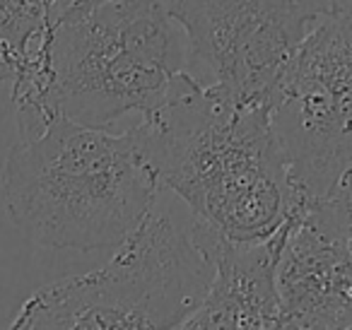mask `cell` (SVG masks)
Wrapping results in <instances>:
<instances>
[{"label": "cell", "instance_id": "5", "mask_svg": "<svg viewBox=\"0 0 352 330\" xmlns=\"http://www.w3.org/2000/svg\"><path fill=\"white\" fill-rule=\"evenodd\" d=\"M270 121L304 203L352 171V0H331L270 102Z\"/></svg>", "mask_w": 352, "mask_h": 330}, {"label": "cell", "instance_id": "1", "mask_svg": "<svg viewBox=\"0 0 352 330\" xmlns=\"http://www.w3.org/2000/svg\"><path fill=\"white\" fill-rule=\"evenodd\" d=\"M186 60V34L169 0H113L49 27L12 78L22 138L54 116L92 128L133 111L147 116L188 80Z\"/></svg>", "mask_w": 352, "mask_h": 330}, {"label": "cell", "instance_id": "12", "mask_svg": "<svg viewBox=\"0 0 352 330\" xmlns=\"http://www.w3.org/2000/svg\"><path fill=\"white\" fill-rule=\"evenodd\" d=\"M12 78H15V68L0 56V82H3V80H12Z\"/></svg>", "mask_w": 352, "mask_h": 330}, {"label": "cell", "instance_id": "3", "mask_svg": "<svg viewBox=\"0 0 352 330\" xmlns=\"http://www.w3.org/2000/svg\"><path fill=\"white\" fill-rule=\"evenodd\" d=\"M160 181L131 131L54 116L41 133L10 147L3 200L12 224L46 248L118 246L160 198Z\"/></svg>", "mask_w": 352, "mask_h": 330}, {"label": "cell", "instance_id": "9", "mask_svg": "<svg viewBox=\"0 0 352 330\" xmlns=\"http://www.w3.org/2000/svg\"><path fill=\"white\" fill-rule=\"evenodd\" d=\"M49 30L46 0H0V56L17 68Z\"/></svg>", "mask_w": 352, "mask_h": 330}, {"label": "cell", "instance_id": "2", "mask_svg": "<svg viewBox=\"0 0 352 330\" xmlns=\"http://www.w3.org/2000/svg\"><path fill=\"white\" fill-rule=\"evenodd\" d=\"M164 190L232 241H263L304 205L265 107L232 104L191 78L131 128Z\"/></svg>", "mask_w": 352, "mask_h": 330}, {"label": "cell", "instance_id": "13", "mask_svg": "<svg viewBox=\"0 0 352 330\" xmlns=\"http://www.w3.org/2000/svg\"><path fill=\"white\" fill-rule=\"evenodd\" d=\"M169 3H171V8H174V6H176V3H179V0H169Z\"/></svg>", "mask_w": 352, "mask_h": 330}, {"label": "cell", "instance_id": "6", "mask_svg": "<svg viewBox=\"0 0 352 330\" xmlns=\"http://www.w3.org/2000/svg\"><path fill=\"white\" fill-rule=\"evenodd\" d=\"M331 0H179L186 73L198 87L241 107L270 109L275 92Z\"/></svg>", "mask_w": 352, "mask_h": 330}, {"label": "cell", "instance_id": "7", "mask_svg": "<svg viewBox=\"0 0 352 330\" xmlns=\"http://www.w3.org/2000/svg\"><path fill=\"white\" fill-rule=\"evenodd\" d=\"M280 328L352 330V241L331 200L304 203L278 258Z\"/></svg>", "mask_w": 352, "mask_h": 330}, {"label": "cell", "instance_id": "10", "mask_svg": "<svg viewBox=\"0 0 352 330\" xmlns=\"http://www.w3.org/2000/svg\"><path fill=\"white\" fill-rule=\"evenodd\" d=\"M113 3V0H46V8H49V27L60 25L65 20H73V17L87 15V12L97 10V8Z\"/></svg>", "mask_w": 352, "mask_h": 330}, {"label": "cell", "instance_id": "11", "mask_svg": "<svg viewBox=\"0 0 352 330\" xmlns=\"http://www.w3.org/2000/svg\"><path fill=\"white\" fill-rule=\"evenodd\" d=\"M328 200H331V205L336 208L338 217H340L342 227H345L347 236H350V241H352V171L338 184V188L328 195Z\"/></svg>", "mask_w": 352, "mask_h": 330}, {"label": "cell", "instance_id": "8", "mask_svg": "<svg viewBox=\"0 0 352 330\" xmlns=\"http://www.w3.org/2000/svg\"><path fill=\"white\" fill-rule=\"evenodd\" d=\"M285 229L287 224L263 241L220 236L210 287L184 328H280L278 258Z\"/></svg>", "mask_w": 352, "mask_h": 330}, {"label": "cell", "instance_id": "4", "mask_svg": "<svg viewBox=\"0 0 352 330\" xmlns=\"http://www.w3.org/2000/svg\"><path fill=\"white\" fill-rule=\"evenodd\" d=\"M220 236L184 200L162 188L111 261L87 275L41 287L22 304L10 328H184L210 287Z\"/></svg>", "mask_w": 352, "mask_h": 330}]
</instances>
